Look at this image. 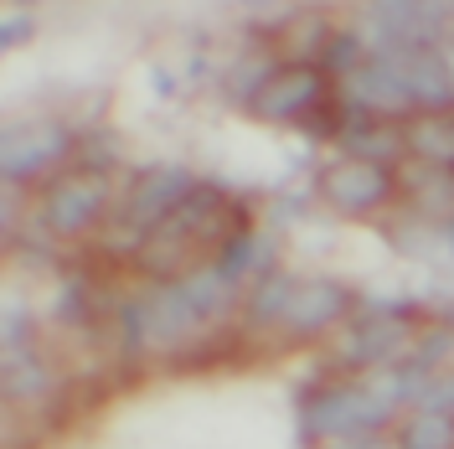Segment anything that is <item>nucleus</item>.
I'll return each mask as SVG.
<instances>
[{
	"mask_svg": "<svg viewBox=\"0 0 454 449\" xmlns=\"http://www.w3.org/2000/svg\"><path fill=\"white\" fill-rule=\"evenodd\" d=\"M98 212H104V181L98 176H73L47 197V223L57 232H83Z\"/></svg>",
	"mask_w": 454,
	"mask_h": 449,
	"instance_id": "7",
	"label": "nucleus"
},
{
	"mask_svg": "<svg viewBox=\"0 0 454 449\" xmlns=\"http://www.w3.org/2000/svg\"><path fill=\"white\" fill-rule=\"evenodd\" d=\"M150 83H155V93H176V73H166V67H155V73H150Z\"/></svg>",
	"mask_w": 454,
	"mask_h": 449,
	"instance_id": "20",
	"label": "nucleus"
},
{
	"mask_svg": "<svg viewBox=\"0 0 454 449\" xmlns=\"http://www.w3.org/2000/svg\"><path fill=\"white\" fill-rule=\"evenodd\" d=\"M27 36H36V16H27V11H5V21H0V42H5V47H21Z\"/></svg>",
	"mask_w": 454,
	"mask_h": 449,
	"instance_id": "17",
	"label": "nucleus"
},
{
	"mask_svg": "<svg viewBox=\"0 0 454 449\" xmlns=\"http://www.w3.org/2000/svg\"><path fill=\"white\" fill-rule=\"evenodd\" d=\"M450 238H454V223H450Z\"/></svg>",
	"mask_w": 454,
	"mask_h": 449,
	"instance_id": "22",
	"label": "nucleus"
},
{
	"mask_svg": "<svg viewBox=\"0 0 454 449\" xmlns=\"http://www.w3.org/2000/svg\"><path fill=\"white\" fill-rule=\"evenodd\" d=\"M67 150V130L42 119V124H21V130H5L0 145V161H5V181H27L36 170H47Z\"/></svg>",
	"mask_w": 454,
	"mask_h": 449,
	"instance_id": "4",
	"label": "nucleus"
},
{
	"mask_svg": "<svg viewBox=\"0 0 454 449\" xmlns=\"http://www.w3.org/2000/svg\"><path fill=\"white\" fill-rule=\"evenodd\" d=\"M315 98H320V73L294 67V73H274V83L258 93L254 114L258 119H300Z\"/></svg>",
	"mask_w": 454,
	"mask_h": 449,
	"instance_id": "9",
	"label": "nucleus"
},
{
	"mask_svg": "<svg viewBox=\"0 0 454 449\" xmlns=\"http://www.w3.org/2000/svg\"><path fill=\"white\" fill-rule=\"evenodd\" d=\"M351 310V295H346V284L336 280H315V284H300V300L289 310V331H300V336H310V331H325V326H336L340 315Z\"/></svg>",
	"mask_w": 454,
	"mask_h": 449,
	"instance_id": "8",
	"label": "nucleus"
},
{
	"mask_svg": "<svg viewBox=\"0 0 454 449\" xmlns=\"http://www.w3.org/2000/svg\"><path fill=\"white\" fill-rule=\"evenodd\" d=\"M145 326H150V341H160V346H170V341L192 336L201 326V315L192 310V300L181 295V284L176 289H160L150 305H145Z\"/></svg>",
	"mask_w": 454,
	"mask_h": 449,
	"instance_id": "11",
	"label": "nucleus"
},
{
	"mask_svg": "<svg viewBox=\"0 0 454 449\" xmlns=\"http://www.w3.org/2000/svg\"><path fill=\"white\" fill-rule=\"evenodd\" d=\"M192 176L181 166H150L140 170V181L129 186V197H124V217L129 223H140V227H160L181 207V201L192 197Z\"/></svg>",
	"mask_w": 454,
	"mask_h": 449,
	"instance_id": "3",
	"label": "nucleus"
},
{
	"mask_svg": "<svg viewBox=\"0 0 454 449\" xmlns=\"http://www.w3.org/2000/svg\"><path fill=\"white\" fill-rule=\"evenodd\" d=\"M403 449H454V423L444 414H413L403 423Z\"/></svg>",
	"mask_w": 454,
	"mask_h": 449,
	"instance_id": "15",
	"label": "nucleus"
},
{
	"mask_svg": "<svg viewBox=\"0 0 454 449\" xmlns=\"http://www.w3.org/2000/svg\"><path fill=\"white\" fill-rule=\"evenodd\" d=\"M248 5H263V0H248Z\"/></svg>",
	"mask_w": 454,
	"mask_h": 449,
	"instance_id": "21",
	"label": "nucleus"
},
{
	"mask_svg": "<svg viewBox=\"0 0 454 449\" xmlns=\"http://www.w3.org/2000/svg\"><path fill=\"white\" fill-rule=\"evenodd\" d=\"M356 52H367V47H362V36L340 31V42L331 47V52H325V67H336V73H340V67H351V57H356Z\"/></svg>",
	"mask_w": 454,
	"mask_h": 449,
	"instance_id": "18",
	"label": "nucleus"
},
{
	"mask_svg": "<svg viewBox=\"0 0 454 449\" xmlns=\"http://www.w3.org/2000/svg\"><path fill=\"white\" fill-rule=\"evenodd\" d=\"M387 192H393V176H387L382 161L346 155L331 170H320V197L331 201L336 212H372V207L387 201Z\"/></svg>",
	"mask_w": 454,
	"mask_h": 449,
	"instance_id": "2",
	"label": "nucleus"
},
{
	"mask_svg": "<svg viewBox=\"0 0 454 449\" xmlns=\"http://www.w3.org/2000/svg\"><path fill=\"white\" fill-rule=\"evenodd\" d=\"M408 150L428 161V166H450L454 161V119H419L413 130H408Z\"/></svg>",
	"mask_w": 454,
	"mask_h": 449,
	"instance_id": "13",
	"label": "nucleus"
},
{
	"mask_svg": "<svg viewBox=\"0 0 454 449\" xmlns=\"http://www.w3.org/2000/svg\"><path fill=\"white\" fill-rule=\"evenodd\" d=\"M331 449H387L377 434H351V439H336Z\"/></svg>",
	"mask_w": 454,
	"mask_h": 449,
	"instance_id": "19",
	"label": "nucleus"
},
{
	"mask_svg": "<svg viewBox=\"0 0 454 449\" xmlns=\"http://www.w3.org/2000/svg\"><path fill=\"white\" fill-rule=\"evenodd\" d=\"M403 341H408V326H403L397 315H367V320H356L351 336H346V362L377 366V362H387Z\"/></svg>",
	"mask_w": 454,
	"mask_h": 449,
	"instance_id": "10",
	"label": "nucleus"
},
{
	"mask_svg": "<svg viewBox=\"0 0 454 449\" xmlns=\"http://www.w3.org/2000/svg\"><path fill=\"white\" fill-rule=\"evenodd\" d=\"M397 62H403V83H408L413 109H450V104H454L450 52L424 47V52H408V57H397Z\"/></svg>",
	"mask_w": 454,
	"mask_h": 449,
	"instance_id": "5",
	"label": "nucleus"
},
{
	"mask_svg": "<svg viewBox=\"0 0 454 449\" xmlns=\"http://www.w3.org/2000/svg\"><path fill=\"white\" fill-rule=\"evenodd\" d=\"M300 300V280L294 274H269V280L254 289V300H248V315H254L258 326H274V320H289V310Z\"/></svg>",
	"mask_w": 454,
	"mask_h": 449,
	"instance_id": "12",
	"label": "nucleus"
},
{
	"mask_svg": "<svg viewBox=\"0 0 454 449\" xmlns=\"http://www.w3.org/2000/svg\"><path fill=\"white\" fill-rule=\"evenodd\" d=\"M419 414H454V372H439V377H428L424 398H419Z\"/></svg>",
	"mask_w": 454,
	"mask_h": 449,
	"instance_id": "16",
	"label": "nucleus"
},
{
	"mask_svg": "<svg viewBox=\"0 0 454 449\" xmlns=\"http://www.w3.org/2000/svg\"><path fill=\"white\" fill-rule=\"evenodd\" d=\"M351 93H356V104L382 109V114L413 109L408 83H403V62H397V57H367V62L351 73Z\"/></svg>",
	"mask_w": 454,
	"mask_h": 449,
	"instance_id": "6",
	"label": "nucleus"
},
{
	"mask_svg": "<svg viewBox=\"0 0 454 449\" xmlns=\"http://www.w3.org/2000/svg\"><path fill=\"white\" fill-rule=\"evenodd\" d=\"M393 419V403L377 398L372 388H325L305 408V423L320 439H351V434H377Z\"/></svg>",
	"mask_w": 454,
	"mask_h": 449,
	"instance_id": "1",
	"label": "nucleus"
},
{
	"mask_svg": "<svg viewBox=\"0 0 454 449\" xmlns=\"http://www.w3.org/2000/svg\"><path fill=\"white\" fill-rule=\"evenodd\" d=\"M232 289H238V284L227 280L223 269H207V274H192V280L181 284V295L192 300V310H197L201 320H207V315H217V310H223L227 300H232Z\"/></svg>",
	"mask_w": 454,
	"mask_h": 449,
	"instance_id": "14",
	"label": "nucleus"
},
{
	"mask_svg": "<svg viewBox=\"0 0 454 449\" xmlns=\"http://www.w3.org/2000/svg\"><path fill=\"white\" fill-rule=\"evenodd\" d=\"M450 11H454V0H450Z\"/></svg>",
	"mask_w": 454,
	"mask_h": 449,
	"instance_id": "23",
	"label": "nucleus"
}]
</instances>
